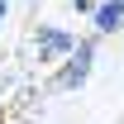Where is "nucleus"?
<instances>
[{
  "label": "nucleus",
  "instance_id": "20e7f679",
  "mask_svg": "<svg viewBox=\"0 0 124 124\" xmlns=\"http://www.w3.org/2000/svg\"><path fill=\"white\" fill-rule=\"evenodd\" d=\"M91 5H95V0H72V10H77V15H91Z\"/></svg>",
  "mask_w": 124,
  "mask_h": 124
},
{
  "label": "nucleus",
  "instance_id": "f257e3e1",
  "mask_svg": "<svg viewBox=\"0 0 124 124\" xmlns=\"http://www.w3.org/2000/svg\"><path fill=\"white\" fill-rule=\"evenodd\" d=\"M91 67H95V38H77L72 53H67L62 67H57V86L62 91H81V86L91 81Z\"/></svg>",
  "mask_w": 124,
  "mask_h": 124
},
{
  "label": "nucleus",
  "instance_id": "f03ea898",
  "mask_svg": "<svg viewBox=\"0 0 124 124\" xmlns=\"http://www.w3.org/2000/svg\"><path fill=\"white\" fill-rule=\"evenodd\" d=\"M72 43H77V38H72L67 29H57V24H43V29L33 33V53H38L43 62H62L67 53H72Z\"/></svg>",
  "mask_w": 124,
  "mask_h": 124
},
{
  "label": "nucleus",
  "instance_id": "39448f33",
  "mask_svg": "<svg viewBox=\"0 0 124 124\" xmlns=\"http://www.w3.org/2000/svg\"><path fill=\"white\" fill-rule=\"evenodd\" d=\"M5 15H10V0H0V24H5Z\"/></svg>",
  "mask_w": 124,
  "mask_h": 124
},
{
  "label": "nucleus",
  "instance_id": "7ed1b4c3",
  "mask_svg": "<svg viewBox=\"0 0 124 124\" xmlns=\"http://www.w3.org/2000/svg\"><path fill=\"white\" fill-rule=\"evenodd\" d=\"M91 24H95V33H119L124 29V0H95Z\"/></svg>",
  "mask_w": 124,
  "mask_h": 124
}]
</instances>
